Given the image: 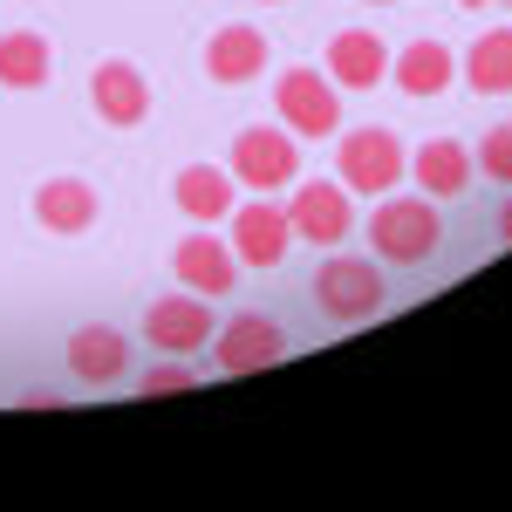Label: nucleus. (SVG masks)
<instances>
[{"label": "nucleus", "mask_w": 512, "mask_h": 512, "mask_svg": "<svg viewBox=\"0 0 512 512\" xmlns=\"http://www.w3.org/2000/svg\"><path fill=\"white\" fill-rule=\"evenodd\" d=\"M369 7H396V0H369Z\"/></svg>", "instance_id": "nucleus-25"}, {"label": "nucleus", "mask_w": 512, "mask_h": 512, "mask_svg": "<svg viewBox=\"0 0 512 512\" xmlns=\"http://www.w3.org/2000/svg\"><path fill=\"white\" fill-rule=\"evenodd\" d=\"M383 76H390V48H383V35L342 28V35L328 41V82H335V89H376Z\"/></svg>", "instance_id": "nucleus-16"}, {"label": "nucleus", "mask_w": 512, "mask_h": 512, "mask_svg": "<svg viewBox=\"0 0 512 512\" xmlns=\"http://www.w3.org/2000/svg\"><path fill=\"white\" fill-rule=\"evenodd\" d=\"M89 110L110 123V130H137V123L151 117V82H144V69L123 62V55L96 62L89 69Z\"/></svg>", "instance_id": "nucleus-9"}, {"label": "nucleus", "mask_w": 512, "mask_h": 512, "mask_svg": "<svg viewBox=\"0 0 512 512\" xmlns=\"http://www.w3.org/2000/svg\"><path fill=\"white\" fill-rule=\"evenodd\" d=\"M369 246L390 260V267H424L437 260V246H444V219H437L431 198H376V212H369Z\"/></svg>", "instance_id": "nucleus-1"}, {"label": "nucleus", "mask_w": 512, "mask_h": 512, "mask_svg": "<svg viewBox=\"0 0 512 512\" xmlns=\"http://www.w3.org/2000/svg\"><path fill=\"white\" fill-rule=\"evenodd\" d=\"M458 7H492V0H458Z\"/></svg>", "instance_id": "nucleus-24"}, {"label": "nucleus", "mask_w": 512, "mask_h": 512, "mask_svg": "<svg viewBox=\"0 0 512 512\" xmlns=\"http://www.w3.org/2000/svg\"><path fill=\"white\" fill-rule=\"evenodd\" d=\"M55 76V48L41 28H7L0 35V89H41Z\"/></svg>", "instance_id": "nucleus-18"}, {"label": "nucleus", "mask_w": 512, "mask_h": 512, "mask_svg": "<svg viewBox=\"0 0 512 512\" xmlns=\"http://www.w3.org/2000/svg\"><path fill=\"white\" fill-rule=\"evenodd\" d=\"M458 76H465V89H478V96H512V28L478 35L472 48H465V62H458Z\"/></svg>", "instance_id": "nucleus-20"}, {"label": "nucleus", "mask_w": 512, "mask_h": 512, "mask_svg": "<svg viewBox=\"0 0 512 512\" xmlns=\"http://www.w3.org/2000/svg\"><path fill=\"white\" fill-rule=\"evenodd\" d=\"M287 226H294V239H308V246H342V239L355 233V198L342 178H308V185H294V198H287Z\"/></svg>", "instance_id": "nucleus-6"}, {"label": "nucleus", "mask_w": 512, "mask_h": 512, "mask_svg": "<svg viewBox=\"0 0 512 512\" xmlns=\"http://www.w3.org/2000/svg\"><path fill=\"white\" fill-rule=\"evenodd\" d=\"M171 267H178V287H192V294H205V301H219V294H233V280H239V260H233V246L219 233H185L178 246H171Z\"/></svg>", "instance_id": "nucleus-12"}, {"label": "nucleus", "mask_w": 512, "mask_h": 512, "mask_svg": "<svg viewBox=\"0 0 512 512\" xmlns=\"http://www.w3.org/2000/svg\"><path fill=\"white\" fill-rule=\"evenodd\" d=\"M478 171L492 178V185H512V123H492L485 137H478Z\"/></svg>", "instance_id": "nucleus-21"}, {"label": "nucleus", "mask_w": 512, "mask_h": 512, "mask_svg": "<svg viewBox=\"0 0 512 512\" xmlns=\"http://www.w3.org/2000/svg\"><path fill=\"white\" fill-rule=\"evenodd\" d=\"M205 76L219 82V89H246V82H260V76H267V35L246 28V21L219 28V35L205 41Z\"/></svg>", "instance_id": "nucleus-14"}, {"label": "nucleus", "mask_w": 512, "mask_h": 512, "mask_svg": "<svg viewBox=\"0 0 512 512\" xmlns=\"http://www.w3.org/2000/svg\"><path fill=\"white\" fill-rule=\"evenodd\" d=\"M226 171H233L246 192H287L301 178V144H294L287 123H246L233 137V164Z\"/></svg>", "instance_id": "nucleus-4"}, {"label": "nucleus", "mask_w": 512, "mask_h": 512, "mask_svg": "<svg viewBox=\"0 0 512 512\" xmlns=\"http://www.w3.org/2000/svg\"><path fill=\"white\" fill-rule=\"evenodd\" d=\"M62 362H69V376H76L82 390H110L130 369V335L110 328V321H82L76 335H69V349H62Z\"/></svg>", "instance_id": "nucleus-11"}, {"label": "nucleus", "mask_w": 512, "mask_h": 512, "mask_svg": "<svg viewBox=\"0 0 512 512\" xmlns=\"http://www.w3.org/2000/svg\"><path fill=\"white\" fill-rule=\"evenodd\" d=\"M171 198H178V212H185L192 226H219L239 205V178L219 171V164H185V171L171 178Z\"/></svg>", "instance_id": "nucleus-15"}, {"label": "nucleus", "mask_w": 512, "mask_h": 512, "mask_svg": "<svg viewBox=\"0 0 512 512\" xmlns=\"http://www.w3.org/2000/svg\"><path fill=\"white\" fill-rule=\"evenodd\" d=\"M410 171L403 158V137H396L390 123H362V130H342V144H335V178L362 198H383L396 192V178Z\"/></svg>", "instance_id": "nucleus-3"}, {"label": "nucleus", "mask_w": 512, "mask_h": 512, "mask_svg": "<svg viewBox=\"0 0 512 512\" xmlns=\"http://www.w3.org/2000/svg\"><path fill=\"white\" fill-rule=\"evenodd\" d=\"M410 178H417L424 198H465V185L478 178V164H472V151H465L458 137H431V144H417Z\"/></svg>", "instance_id": "nucleus-17"}, {"label": "nucleus", "mask_w": 512, "mask_h": 512, "mask_svg": "<svg viewBox=\"0 0 512 512\" xmlns=\"http://www.w3.org/2000/svg\"><path fill=\"white\" fill-rule=\"evenodd\" d=\"M96 212H103V198H96V185L89 178H76V171H62V178H41L35 185V226L55 239H76L96 226Z\"/></svg>", "instance_id": "nucleus-13"}, {"label": "nucleus", "mask_w": 512, "mask_h": 512, "mask_svg": "<svg viewBox=\"0 0 512 512\" xmlns=\"http://www.w3.org/2000/svg\"><path fill=\"white\" fill-rule=\"evenodd\" d=\"M390 76H396V89L403 96H437V89H451V76H458V55L444 48V41H410L403 55L390 62Z\"/></svg>", "instance_id": "nucleus-19"}, {"label": "nucleus", "mask_w": 512, "mask_h": 512, "mask_svg": "<svg viewBox=\"0 0 512 512\" xmlns=\"http://www.w3.org/2000/svg\"><path fill=\"white\" fill-rule=\"evenodd\" d=\"M212 328H219V315L205 308V294H164V301H151L144 308V342L164 355H198L205 342H212Z\"/></svg>", "instance_id": "nucleus-8"}, {"label": "nucleus", "mask_w": 512, "mask_h": 512, "mask_svg": "<svg viewBox=\"0 0 512 512\" xmlns=\"http://www.w3.org/2000/svg\"><path fill=\"white\" fill-rule=\"evenodd\" d=\"M205 349L219 355V369L226 376H253V369H274L280 355H287V328H280L274 315H233L226 328H212V342Z\"/></svg>", "instance_id": "nucleus-7"}, {"label": "nucleus", "mask_w": 512, "mask_h": 512, "mask_svg": "<svg viewBox=\"0 0 512 512\" xmlns=\"http://www.w3.org/2000/svg\"><path fill=\"white\" fill-rule=\"evenodd\" d=\"M267 7H274V0H267Z\"/></svg>", "instance_id": "nucleus-26"}, {"label": "nucleus", "mask_w": 512, "mask_h": 512, "mask_svg": "<svg viewBox=\"0 0 512 512\" xmlns=\"http://www.w3.org/2000/svg\"><path fill=\"white\" fill-rule=\"evenodd\" d=\"M499 239H506V246H512V198H506V205H499Z\"/></svg>", "instance_id": "nucleus-23"}, {"label": "nucleus", "mask_w": 512, "mask_h": 512, "mask_svg": "<svg viewBox=\"0 0 512 512\" xmlns=\"http://www.w3.org/2000/svg\"><path fill=\"white\" fill-rule=\"evenodd\" d=\"M192 383H198V369H185V362H158V369L137 376V390H144V396H171V390H192Z\"/></svg>", "instance_id": "nucleus-22"}, {"label": "nucleus", "mask_w": 512, "mask_h": 512, "mask_svg": "<svg viewBox=\"0 0 512 512\" xmlns=\"http://www.w3.org/2000/svg\"><path fill=\"white\" fill-rule=\"evenodd\" d=\"M226 219H233L226 246H233V260H239V267H280V260H287V246H294V226H287V212H280L274 198L233 205Z\"/></svg>", "instance_id": "nucleus-10"}, {"label": "nucleus", "mask_w": 512, "mask_h": 512, "mask_svg": "<svg viewBox=\"0 0 512 512\" xmlns=\"http://www.w3.org/2000/svg\"><path fill=\"white\" fill-rule=\"evenodd\" d=\"M383 301H390L383 267L362 260V253H335V246H328V260L315 267V308H321V315L342 321V328H355V321L383 315Z\"/></svg>", "instance_id": "nucleus-2"}, {"label": "nucleus", "mask_w": 512, "mask_h": 512, "mask_svg": "<svg viewBox=\"0 0 512 512\" xmlns=\"http://www.w3.org/2000/svg\"><path fill=\"white\" fill-rule=\"evenodd\" d=\"M274 110L294 137H342V89L328 82V69H280Z\"/></svg>", "instance_id": "nucleus-5"}]
</instances>
